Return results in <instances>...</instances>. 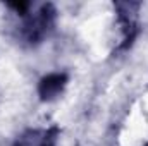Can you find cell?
Returning <instances> with one entry per match:
<instances>
[{"label":"cell","mask_w":148,"mask_h":146,"mask_svg":"<svg viewBox=\"0 0 148 146\" xmlns=\"http://www.w3.org/2000/svg\"><path fill=\"white\" fill-rule=\"evenodd\" d=\"M67 84V76L62 72H52L48 76H45L41 81H40V86H38V93H40V98L43 102H50V100H55L57 96H60V93L64 91Z\"/></svg>","instance_id":"cell-4"},{"label":"cell","mask_w":148,"mask_h":146,"mask_svg":"<svg viewBox=\"0 0 148 146\" xmlns=\"http://www.w3.org/2000/svg\"><path fill=\"white\" fill-rule=\"evenodd\" d=\"M12 7L17 10V16L21 17V23L17 26V38L23 43L38 45L48 36L57 16L52 3L38 5L36 9L31 3H14Z\"/></svg>","instance_id":"cell-1"},{"label":"cell","mask_w":148,"mask_h":146,"mask_svg":"<svg viewBox=\"0 0 148 146\" xmlns=\"http://www.w3.org/2000/svg\"><path fill=\"white\" fill-rule=\"evenodd\" d=\"M147 146H148V145H147Z\"/></svg>","instance_id":"cell-5"},{"label":"cell","mask_w":148,"mask_h":146,"mask_svg":"<svg viewBox=\"0 0 148 146\" xmlns=\"http://www.w3.org/2000/svg\"><path fill=\"white\" fill-rule=\"evenodd\" d=\"M117 24H119V31H121V45L119 48L124 50L127 48L134 38L138 36V10H140V3H117Z\"/></svg>","instance_id":"cell-2"},{"label":"cell","mask_w":148,"mask_h":146,"mask_svg":"<svg viewBox=\"0 0 148 146\" xmlns=\"http://www.w3.org/2000/svg\"><path fill=\"white\" fill-rule=\"evenodd\" d=\"M57 139H59L57 127L28 129L16 139L14 146H57Z\"/></svg>","instance_id":"cell-3"}]
</instances>
